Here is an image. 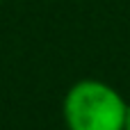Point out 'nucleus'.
<instances>
[{
	"label": "nucleus",
	"mask_w": 130,
	"mask_h": 130,
	"mask_svg": "<svg viewBox=\"0 0 130 130\" xmlns=\"http://www.w3.org/2000/svg\"><path fill=\"white\" fill-rule=\"evenodd\" d=\"M126 110L123 96L101 80H80L64 98L69 130H123Z\"/></svg>",
	"instance_id": "obj_1"
},
{
	"label": "nucleus",
	"mask_w": 130,
	"mask_h": 130,
	"mask_svg": "<svg viewBox=\"0 0 130 130\" xmlns=\"http://www.w3.org/2000/svg\"><path fill=\"white\" fill-rule=\"evenodd\" d=\"M123 130H130V103H128V110H126V123H123Z\"/></svg>",
	"instance_id": "obj_2"
}]
</instances>
